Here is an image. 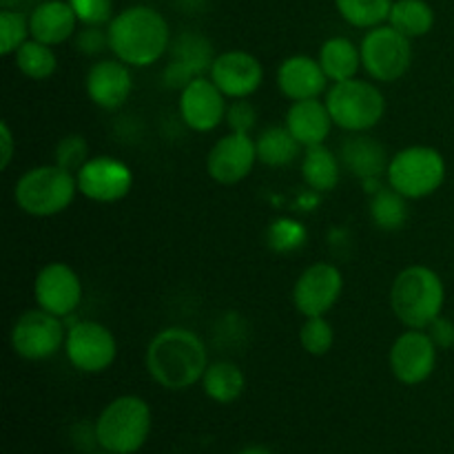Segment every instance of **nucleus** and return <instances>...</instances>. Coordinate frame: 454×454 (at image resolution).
Wrapping results in <instances>:
<instances>
[{
    "instance_id": "32",
    "label": "nucleus",
    "mask_w": 454,
    "mask_h": 454,
    "mask_svg": "<svg viewBox=\"0 0 454 454\" xmlns=\"http://www.w3.org/2000/svg\"><path fill=\"white\" fill-rule=\"evenodd\" d=\"M306 242H309V231H306L304 222L295 220V217H278L266 229V247L279 255L297 253L306 247Z\"/></svg>"
},
{
    "instance_id": "20",
    "label": "nucleus",
    "mask_w": 454,
    "mask_h": 454,
    "mask_svg": "<svg viewBox=\"0 0 454 454\" xmlns=\"http://www.w3.org/2000/svg\"><path fill=\"white\" fill-rule=\"evenodd\" d=\"M78 16L67 0H43L29 12V34L38 43L58 47L78 34Z\"/></svg>"
},
{
    "instance_id": "27",
    "label": "nucleus",
    "mask_w": 454,
    "mask_h": 454,
    "mask_svg": "<svg viewBox=\"0 0 454 454\" xmlns=\"http://www.w3.org/2000/svg\"><path fill=\"white\" fill-rule=\"evenodd\" d=\"M408 202L411 200L403 198L390 184H386L368 200V215H371V222L377 229L386 231V233H395V231H402L406 226L408 217H411Z\"/></svg>"
},
{
    "instance_id": "21",
    "label": "nucleus",
    "mask_w": 454,
    "mask_h": 454,
    "mask_svg": "<svg viewBox=\"0 0 454 454\" xmlns=\"http://www.w3.org/2000/svg\"><path fill=\"white\" fill-rule=\"evenodd\" d=\"M341 167L357 180L381 177L388 171V151L377 137L368 133H350L340 146Z\"/></svg>"
},
{
    "instance_id": "12",
    "label": "nucleus",
    "mask_w": 454,
    "mask_h": 454,
    "mask_svg": "<svg viewBox=\"0 0 454 454\" xmlns=\"http://www.w3.org/2000/svg\"><path fill=\"white\" fill-rule=\"evenodd\" d=\"M437 353L439 348L430 340L428 331L406 328V333H402L390 346V372L403 386L424 384L437 368Z\"/></svg>"
},
{
    "instance_id": "38",
    "label": "nucleus",
    "mask_w": 454,
    "mask_h": 454,
    "mask_svg": "<svg viewBox=\"0 0 454 454\" xmlns=\"http://www.w3.org/2000/svg\"><path fill=\"white\" fill-rule=\"evenodd\" d=\"M75 49L82 56H100L102 51L109 49V31L105 27H82L75 34Z\"/></svg>"
},
{
    "instance_id": "2",
    "label": "nucleus",
    "mask_w": 454,
    "mask_h": 454,
    "mask_svg": "<svg viewBox=\"0 0 454 454\" xmlns=\"http://www.w3.org/2000/svg\"><path fill=\"white\" fill-rule=\"evenodd\" d=\"M106 31L114 58L137 69L160 62L173 40L167 18L149 4H131L122 9L106 25Z\"/></svg>"
},
{
    "instance_id": "43",
    "label": "nucleus",
    "mask_w": 454,
    "mask_h": 454,
    "mask_svg": "<svg viewBox=\"0 0 454 454\" xmlns=\"http://www.w3.org/2000/svg\"><path fill=\"white\" fill-rule=\"evenodd\" d=\"M18 0H0V9H16Z\"/></svg>"
},
{
    "instance_id": "41",
    "label": "nucleus",
    "mask_w": 454,
    "mask_h": 454,
    "mask_svg": "<svg viewBox=\"0 0 454 454\" xmlns=\"http://www.w3.org/2000/svg\"><path fill=\"white\" fill-rule=\"evenodd\" d=\"M16 153V137H13L9 122H0V168L7 171Z\"/></svg>"
},
{
    "instance_id": "36",
    "label": "nucleus",
    "mask_w": 454,
    "mask_h": 454,
    "mask_svg": "<svg viewBox=\"0 0 454 454\" xmlns=\"http://www.w3.org/2000/svg\"><path fill=\"white\" fill-rule=\"evenodd\" d=\"M82 27H106L114 20V0H67Z\"/></svg>"
},
{
    "instance_id": "40",
    "label": "nucleus",
    "mask_w": 454,
    "mask_h": 454,
    "mask_svg": "<svg viewBox=\"0 0 454 454\" xmlns=\"http://www.w3.org/2000/svg\"><path fill=\"white\" fill-rule=\"evenodd\" d=\"M191 80H195V75L191 74V71L186 69V67H182L180 62L168 60V65L164 67L162 84L167 89H171V91H182V89H184L186 84L191 82Z\"/></svg>"
},
{
    "instance_id": "7",
    "label": "nucleus",
    "mask_w": 454,
    "mask_h": 454,
    "mask_svg": "<svg viewBox=\"0 0 454 454\" xmlns=\"http://www.w3.org/2000/svg\"><path fill=\"white\" fill-rule=\"evenodd\" d=\"M326 106L335 127L346 133H368L386 115V98L381 89L359 78L333 82L326 91Z\"/></svg>"
},
{
    "instance_id": "42",
    "label": "nucleus",
    "mask_w": 454,
    "mask_h": 454,
    "mask_svg": "<svg viewBox=\"0 0 454 454\" xmlns=\"http://www.w3.org/2000/svg\"><path fill=\"white\" fill-rule=\"evenodd\" d=\"M238 454H275L273 450H269L266 446H248L244 450H239Z\"/></svg>"
},
{
    "instance_id": "14",
    "label": "nucleus",
    "mask_w": 454,
    "mask_h": 454,
    "mask_svg": "<svg viewBox=\"0 0 454 454\" xmlns=\"http://www.w3.org/2000/svg\"><path fill=\"white\" fill-rule=\"evenodd\" d=\"M82 279L65 262H49L38 270L34 282V297L38 309L67 319L82 301Z\"/></svg>"
},
{
    "instance_id": "26",
    "label": "nucleus",
    "mask_w": 454,
    "mask_h": 454,
    "mask_svg": "<svg viewBox=\"0 0 454 454\" xmlns=\"http://www.w3.org/2000/svg\"><path fill=\"white\" fill-rule=\"evenodd\" d=\"M202 388L211 402L229 406L238 402L247 388V377L244 371L233 362H213L208 364L207 372L202 377Z\"/></svg>"
},
{
    "instance_id": "44",
    "label": "nucleus",
    "mask_w": 454,
    "mask_h": 454,
    "mask_svg": "<svg viewBox=\"0 0 454 454\" xmlns=\"http://www.w3.org/2000/svg\"><path fill=\"white\" fill-rule=\"evenodd\" d=\"M93 454H114V452H106V450H102V452H93Z\"/></svg>"
},
{
    "instance_id": "29",
    "label": "nucleus",
    "mask_w": 454,
    "mask_h": 454,
    "mask_svg": "<svg viewBox=\"0 0 454 454\" xmlns=\"http://www.w3.org/2000/svg\"><path fill=\"white\" fill-rule=\"evenodd\" d=\"M388 25L395 27L406 38H421V35L433 31L434 9L426 0H395Z\"/></svg>"
},
{
    "instance_id": "3",
    "label": "nucleus",
    "mask_w": 454,
    "mask_h": 454,
    "mask_svg": "<svg viewBox=\"0 0 454 454\" xmlns=\"http://www.w3.org/2000/svg\"><path fill=\"white\" fill-rule=\"evenodd\" d=\"M446 306V286L437 270L411 264L399 270L390 286V309L406 328L426 331Z\"/></svg>"
},
{
    "instance_id": "22",
    "label": "nucleus",
    "mask_w": 454,
    "mask_h": 454,
    "mask_svg": "<svg viewBox=\"0 0 454 454\" xmlns=\"http://www.w3.org/2000/svg\"><path fill=\"white\" fill-rule=\"evenodd\" d=\"M284 124H286L288 131L297 137V142L304 149L306 146L326 145L328 136H331L333 127H335L326 100H319V98L291 102Z\"/></svg>"
},
{
    "instance_id": "18",
    "label": "nucleus",
    "mask_w": 454,
    "mask_h": 454,
    "mask_svg": "<svg viewBox=\"0 0 454 454\" xmlns=\"http://www.w3.org/2000/svg\"><path fill=\"white\" fill-rule=\"evenodd\" d=\"M84 91L89 100L105 111H115L127 105L133 91L131 67L118 58L98 60L84 78Z\"/></svg>"
},
{
    "instance_id": "23",
    "label": "nucleus",
    "mask_w": 454,
    "mask_h": 454,
    "mask_svg": "<svg viewBox=\"0 0 454 454\" xmlns=\"http://www.w3.org/2000/svg\"><path fill=\"white\" fill-rule=\"evenodd\" d=\"M301 177L315 193H331L341 177V160L326 145L306 146L301 153Z\"/></svg>"
},
{
    "instance_id": "4",
    "label": "nucleus",
    "mask_w": 454,
    "mask_h": 454,
    "mask_svg": "<svg viewBox=\"0 0 454 454\" xmlns=\"http://www.w3.org/2000/svg\"><path fill=\"white\" fill-rule=\"evenodd\" d=\"M75 173L53 164H40L18 177L13 202L31 217H53L65 213L78 195Z\"/></svg>"
},
{
    "instance_id": "25",
    "label": "nucleus",
    "mask_w": 454,
    "mask_h": 454,
    "mask_svg": "<svg viewBox=\"0 0 454 454\" xmlns=\"http://www.w3.org/2000/svg\"><path fill=\"white\" fill-rule=\"evenodd\" d=\"M257 162L269 168L291 167L301 155V145L286 124H270L257 136Z\"/></svg>"
},
{
    "instance_id": "15",
    "label": "nucleus",
    "mask_w": 454,
    "mask_h": 454,
    "mask_svg": "<svg viewBox=\"0 0 454 454\" xmlns=\"http://www.w3.org/2000/svg\"><path fill=\"white\" fill-rule=\"evenodd\" d=\"M257 164V146L251 133L229 131L211 146L207 155V173L217 184L233 186L247 180Z\"/></svg>"
},
{
    "instance_id": "11",
    "label": "nucleus",
    "mask_w": 454,
    "mask_h": 454,
    "mask_svg": "<svg viewBox=\"0 0 454 454\" xmlns=\"http://www.w3.org/2000/svg\"><path fill=\"white\" fill-rule=\"evenodd\" d=\"M344 291V275L331 262H317L301 270L293 286V304L304 317H324L335 309Z\"/></svg>"
},
{
    "instance_id": "39",
    "label": "nucleus",
    "mask_w": 454,
    "mask_h": 454,
    "mask_svg": "<svg viewBox=\"0 0 454 454\" xmlns=\"http://www.w3.org/2000/svg\"><path fill=\"white\" fill-rule=\"evenodd\" d=\"M426 331H428L430 340L434 341V346H437L439 350L454 348V322L452 319L439 315V317L434 319V322L430 324Z\"/></svg>"
},
{
    "instance_id": "16",
    "label": "nucleus",
    "mask_w": 454,
    "mask_h": 454,
    "mask_svg": "<svg viewBox=\"0 0 454 454\" xmlns=\"http://www.w3.org/2000/svg\"><path fill=\"white\" fill-rule=\"evenodd\" d=\"M180 118L191 131L208 133L226 120V96L208 75L191 80L180 91Z\"/></svg>"
},
{
    "instance_id": "17",
    "label": "nucleus",
    "mask_w": 454,
    "mask_h": 454,
    "mask_svg": "<svg viewBox=\"0 0 454 454\" xmlns=\"http://www.w3.org/2000/svg\"><path fill=\"white\" fill-rule=\"evenodd\" d=\"M208 78L229 100H239V98H251L253 93L260 91L264 82V67L253 53L244 49H231V51L217 53Z\"/></svg>"
},
{
    "instance_id": "8",
    "label": "nucleus",
    "mask_w": 454,
    "mask_h": 454,
    "mask_svg": "<svg viewBox=\"0 0 454 454\" xmlns=\"http://www.w3.org/2000/svg\"><path fill=\"white\" fill-rule=\"evenodd\" d=\"M359 51L362 69L371 75L372 82H397L412 67V40L390 25L368 29Z\"/></svg>"
},
{
    "instance_id": "19",
    "label": "nucleus",
    "mask_w": 454,
    "mask_h": 454,
    "mask_svg": "<svg viewBox=\"0 0 454 454\" xmlns=\"http://www.w3.org/2000/svg\"><path fill=\"white\" fill-rule=\"evenodd\" d=\"M275 82H278L279 93L284 98H288L291 102H300L310 100V98H319L322 93H326L331 80L326 78L317 58L297 53V56L286 58L278 67Z\"/></svg>"
},
{
    "instance_id": "5",
    "label": "nucleus",
    "mask_w": 454,
    "mask_h": 454,
    "mask_svg": "<svg viewBox=\"0 0 454 454\" xmlns=\"http://www.w3.org/2000/svg\"><path fill=\"white\" fill-rule=\"evenodd\" d=\"M151 408L137 395H122L106 403L96 421V442L102 450L136 454L151 433Z\"/></svg>"
},
{
    "instance_id": "37",
    "label": "nucleus",
    "mask_w": 454,
    "mask_h": 454,
    "mask_svg": "<svg viewBox=\"0 0 454 454\" xmlns=\"http://www.w3.org/2000/svg\"><path fill=\"white\" fill-rule=\"evenodd\" d=\"M226 124L233 133H251L257 124V109L248 98H239V100H231L229 109H226Z\"/></svg>"
},
{
    "instance_id": "24",
    "label": "nucleus",
    "mask_w": 454,
    "mask_h": 454,
    "mask_svg": "<svg viewBox=\"0 0 454 454\" xmlns=\"http://www.w3.org/2000/svg\"><path fill=\"white\" fill-rule=\"evenodd\" d=\"M317 60L331 82H344V80L357 78L359 69H362V51L346 35H333V38H328L319 47Z\"/></svg>"
},
{
    "instance_id": "10",
    "label": "nucleus",
    "mask_w": 454,
    "mask_h": 454,
    "mask_svg": "<svg viewBox=\"0 0 454 454\" xmlns=\"http://www.w3.org/2000/svg\"><path fill=\"white\" fill-rule=\"evenodd\" d=\"M65 355L75 371L98 375L114 366L118 357V341L105 324L80 319L67 328Z\"/></svg>"
},
{
    "instance_id": "28",
    "label": "nucleus",
    "mask_w": 454,
    "mask_h": 454,
    "mask_svg": "<svg viewBox=\"0 0 454 454\" xmlns=\"http://www.w3.org/2000/svg\"><path fill=\"white\" fill-rule=\"evenodd\" d=\"M168 53H171V60L186 67L195 78L207 75L211 71L213 60H215L213 43L198 31H182L177 38L171 40Z\"/></svg>"
},
{
    "instance_id": "1",
    "label": "nucleus",
    "mask_w": 454,
    "mask_h": 454,
    "mask_svg": "<svg viewBox=\"0 0 454 454\" xmlns=\"http://www.w3.org/2000/svg\"><path fill=\"white\" fill-rule=\"evenodd\" d=\"M146 371L167 390H189L202 381L208 368L207 344L198 333L184 326L160 331L146 346Z\"/></svg>"
},
{
    "instance_id": "34",
    "label": "nucleus",
    "mask_w": 454,
    "mask_h": 454,
    "mask_svg": "<svg viewBox=\"0 0 454 454\" xmlns=\"http://www.w3.org/2000/svg\"><path fill=\"white\" fill-rule=\"evenodd\" d=\"M300 344L313 357H324L335 344V328L326 317H306L300 328Z\"/></svg>"
},
{
    "instance_id": "6",
    "label": "nucleus",
    "mask_w": 454,
    "mask_h": 454,
    "mask_svg": "<svg viewBox=\"0 0 454 454\" xmlns=\"http://www.w3.org/2000/svg\"><path fill=\"white\" fill-rule=\"evenodd\" d=\"M446 158L428 145H412L390 158L386 182L408 200H424L446 182Z\"/></svg>"
},
{
    "instance_id": "35",
    "label": "nucleus",
    "mask_w": 454,
    "mask_h": 454,
    "mask_svg": "<svg viewBox=\"0 0 454 454\" xmlns=\"http://www.w3.org/2000/svg\"><path fill=\"white\" fill-rule=\"evenodd\" d=\"M53 155H56L58 167L78 173L91 160V149H89L87 137L80 136V133H69V136L60 137Z\"/></svg>"
},
{
    "instance_id": "9",
    "label": "nucleus",
    "mask_w": 454,
    "mask_h": 454,
    "mask_svg": "<svg viewBox=\"0 0 454 454\" xmlns=\"http://www.w3.org/2000/svg\"><path fill=\"white\" fill-rule=\"evenodd\" d=\"M65 319L43 309H29L13 322L9 341L12 350L25 362H44L65 350Z\"/></svg>"
},
{
    "instance_id": "33",
    "label": "nucleus",
    "mask_w": 454,
    "mask_h": 454,
    "mask_svg": "<svg viewBox=\"0 0 454 454\" xmlns=\"http://www.w3.org/2000/svg\"><path fill=\"white\" fill-rule=\"evenodd\" d=\"M29 38V16L18 9H0V53L13 56Z\"/></svg>"
},
{
    "instance_id": "13",
    "label": "nucleus",
    "mask_w": 454,
    "mask_h": 454,
    "mask_svg": "<svg viewBox=\"0 0 454 454\" xmlns=\"http://www.w3.org/2000/svg\"><path fill=\"white\" fill-rule=\"evenodd\" d=\"M78 191L82 198L98 204H115L133 189V171L127 162L111 155H93L78 173Z\"/></svg>"
},
{
    "instance_id": "31",
    "label": "nucleus",
    "mask_w": 454,
    "mask_h": 454,
    "mask_svg": "<svg viewBox=\"0 0 454 454\" xmlns=\"http://www.w3.org/2000/svg\"><path fill=\"white\" fill-rule=\"evenodd\" d=\"M395 0H335L340 16L357 29H372L388 22Z\"/></svg>"
},
{
    "instance_id": "30",
    "label": "nucleus",
    "mask_w": 454,
    "mask_h": 454,
    "mask_svg": "<svg viewBox=\"0 0 454 454\" xmlns=\"http://www.w3.org/2000/svg\"><path fill=\"white\" fill-rule=\"evenodd\" d=\"M13 62H16L18 71H20L25 78L35 80H47L56 74L58 69V56L53 51V47L49 44L38 43V40L29 38L16 53H13Z\"/></svg>"
}]
</instances>
